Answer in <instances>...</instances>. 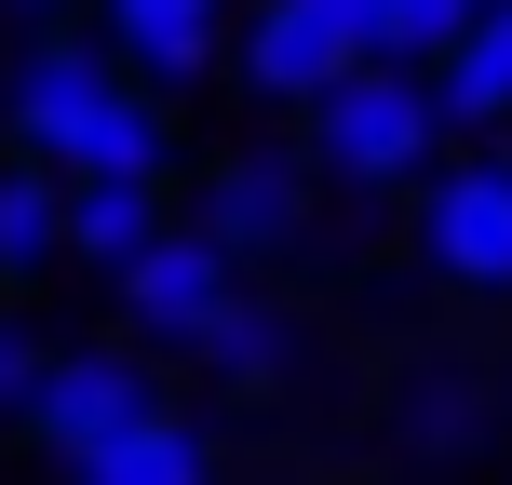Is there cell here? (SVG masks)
<instances>
[{
    "instance_id": "cell-10",
    "label": "cell",
    "mask_w": 512,
    "mask_h": 485,
    "mask_svg": "<svg viewBox=\"0 0 512 485\" xmlns=\"http://www.w3.org/2000/svg\"><path fill=\"white\" fill-rule=\"evenodd\" d=\"M445 122H512V0H472V27L432 54Z\"/></svg>"
},
{
    "instance_id": "cell-12",
    "label": "cell",
    "mask_w": 512,
    "mask_h": 485,
    "mask_svg": "<svg viewBox=\"0 0 512 485\" xmlns=\"http://www.w3.org/2000/svg\"><path fill=\"white\" fill-rule=\"evenodd\" d=\"M189 364H216L230 391H283V364H297V310H270V297H230L203 337H189Z\"/></svg>"
},
{
    "instance_id": "cell-13",
    "label": "cell",
    "mask_w": 512,
    "mask_h": 485,
    "mask_svg": "<svg viewBox=\"0 0 512 485\" xmlns=\"http://www.w3.org/2000/svg\"><path fill=\"white\" fill-rule=\"evenodd\" d=\"M68 485H216V445L189 432V418H135L122 445L68 459Z\"/></svg>"
},
{
    "instance_id": "cell-17",
    "label": "cell",
    "mask_w": 512,
    "mask_h": 485,
    "mask_svg": "<svg viewBox=\"0 0 512 485\" xmlns=\"http://www.w3.org/2000/svg\"><path fill=\"white\" fill-rule=\"evenodd\" d=\"M14 14H68V0H14Z\"/></svg>"
},
{
    "instance_id": "cell-14",
    "label": "cell",
    "mask_w": 512,
    "mask_h": 485,
    "mask_svg": "<svg viewBox=\"0 0 512 485\" xmlns=\"http://www.w3.org/2000/svg\"><path fill=\"white\" fill-rule=\"evenodd\" d=\"M68 256V176H41V162H0V283L54 270Z\"/></svg>"
},
{
    "instance_id": "cell-8",
    "label": "cell",
    "mask_w": 512,
    "mask_h": 485,
    "mask_svg": "<svg viewBox=\"0 0 512 485\" xmlns=\"http://www.w3.org/2000/svg\"><path fill=\"white\" fill-rule=\"evenodd\" d=\"M95 14H108L122 81H149V95L203 81V68H216V41H230V0H95Z\"/></svg>"
},
{
    "instance_id": "cell-2",
    "label": "cell",
    "mask_w": 512,
    "mask_h": 485,
    "mask_svg": "<svg viewBox=\"0 0 512 485\" xmlns=\"http://www.w3.org/2000/svg\"><path fill=\"white\" fill-rule=\"evenodd\" d=\"M445 135L459 122H445L432 68H351L337 95H310V176H337V189H418Z\"/></svg>"
},
{
    "instance_id": "cell-4",
    "label": "cell",
    "mask_w": 512,
    "mask_h": 485,
    "mask_svg": "<svg viewBox=\"0 0 512 485\" xmlns=\"http://www.w3.org/2000/svg\"><path fill=\"white\" fill-rule=\"evenodd\" d=\"M418 256L459 297H512V162H445L418 189Z\"/></svg>"
},
{
    "instance_id": "cell-9",
    "label": "cell",
    "mask_w": 512,
    "mask_h": 485,
    "mask_svg": "<svg viewBox=\"0 0 512 485\" xmlns=\"http://www.w3.org/2000/svg\"><path fill=\"white\" fill-rule=\"evenodd\" d=\"M162 230H176V216H162V189H149V176H68V256H81V270L122 283Z\"/></svg>"
},
{
    "instance_id": "cell-15",
    "label": "cell",
    "mask_w": 512,
    "mask_h": 485,
    "mask_svg": "<svg viewBox=\"0 0 512 485\" xmlns=\"http://www.w3.org/2000/svg\"><path fill=\"white\" fill-rule=\"evenodd\" d=\"M459 27H472V0H364V41H378V68H432Z\"/></svg>"
},
{
    "instance_id": "cell-3",
    "label": "cell",
    "mask_w": 512,
    "mask_h": 485,
    "mask_svg": "<svg viewBox=\"0 0 512 485\" xmlns=\"http://www.w3.org/2000/svg\"><path fill=\"white\" fill-rule=\"evenodd\" d=\"M230 68L270 108H310V95H337L351 68H378V41H364V0H256L243 41H230Z\"/></svg>"
},
{
    "instance_id": "cell-5",
    "label": "cell",
    "mask_w": 512,
    "mask_h": 485,
    "mask_svg": "<svg viewBox=\"0 0 512 485\" xmlns=\"http://www.w3.org/2000/svg\"><path fill=\"white\" fill-rule=\"evenodd\" d=\"M230 270H270V256H297L310 243V162L297 149H230L203 176V216H189Z\"/></svg>"
},
{
    "instance_id": "cell-6",
    "label": "cell",
    "mask_w": 512,
    "mask_h": 485,
    "mask_svg": "<svg viewBox=\"0 0 512 485\" xmlns=\"http://www.w3.org/2000/svg\"><path fill=\"white\" fill-rule=\"evenodd\" d=\"M135 418H162V391H149V364H135V351H54L27 432H41L54 459H95V445H122Z\"/></svg>"
},
{
    "instance_id": "cell-11",
    "label": "cell",
    "mask_w": 512,
    "mask_h": 485,
    "mask_svg": "<svg viewBox=\"0 0 512 485\" xmlns=\"http://www.w3.org/2000/svg\"><path fill=\"white\" fill-rule=\"evenodd\" d=\"M391 418H405V445H418V459H472V445H486V418H499V391L472 378V364H418Z\"/></svg>"
},
{
    "instance_id": "cell-1",
    "label": "cell",
    "mask_w": 512,
    "mask_h": 485,
    "mask_svg": "<svg viewBox=\"0 0 512 485\" xmlns=\"http://www.w3.org/2000/svg\"><path fill=\"white\" fill-rule=\"evenodd\" d=\"M0 122H14V162H41V176H149V189L176 176L162 95L122 81V54H95V41H27Z\"/></svg>"
},
{
    "instance_id": "cell-7",
    "label": "cell",
    "mask_w": 512,
    "mask_h": 485,
    "mask_svg": "<svg viewBox=\"0 0 512 485\" xmlns=\"http://www.w3.org/2000/svg\"><path fill=\"white\" fill-rule=\"evenodd\" d=\"M230 297H243V283H230V256H216L203 230H162V243L122 270V310H135V337H162V351H189V337H203Z\"/></svg>"
},
{
    "instance_id": "cell-16",
    "label": "cell",
    "mask_w": 512,
    "mask_h": 485,
    "mask_svg": "<svg viewBox=\"0 0 512 485\" xmlns=\"http://www.w3.org/2000/svg\"><path fill=\"white\" fill-rule=\"evenodd\" d=\"M41 378H54V337L0 324V418H27V405H41Z\"/></svg>"
},
{
    "instance_id": "cell-18",
    "label": "cell",
    "mask_w": 512,
    "mask_h": 485,
    "mask_svg": "<svg viewBox=\"0 0 512 485\" xmlns=\"http://www.w3.org/2000/svg\"><path fill=\"white\" fill-rule=\"evenodd\" d=\"M499 135H512V122H499ZM499 162H512V149H499Z\"/></svg>"
}]
</instances>
